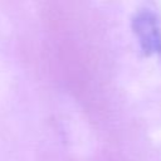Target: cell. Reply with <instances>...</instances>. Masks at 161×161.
<instances>
[{
	"mask_svg": "<svg viewBox=\"0 0 161 161\" xmlns=\"http://www.w3.org/2000/svg\"><path fill=\"white\" fill-rule=\"evenodd\" d=\"M132 29L138 38L141 48L147 55H161L160 23L151 10L142 9L137 11L132 19Z\"/></svg>",
	"mask_w": 161,
	"mask_h": 161,
	"instance_id": "6da1fadb",
	"label": "cell"
}]
</instances>
